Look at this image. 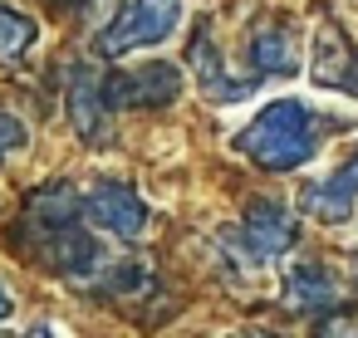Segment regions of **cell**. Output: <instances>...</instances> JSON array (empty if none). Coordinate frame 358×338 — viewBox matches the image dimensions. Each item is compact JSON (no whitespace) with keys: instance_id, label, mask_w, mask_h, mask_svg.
<instances>
[{"instance_id":"5b68a950","label":"cell","mask_w":358,"mask_h":338,"mask_svg":"<svg viewBox=\"0 0 358 338\" xmlns=\"http://www.w3.org/2000/svg\"><path fill=\"white\" fill-rule=\"evenodd\" d=\"M236 245L255 260V265H270V260H285L294 250V216L285 201H250L241 230H236Z\"/></svg>"},{"instance_id":"7c38bea8","label":"cell","mask_w":358,"mask_h":338,"mask_svg":"<svg viewBox=\"0 0 358 338\" xmlns=\"http://www.w3.org/2000/svg\"><path fill=\"white\" fill-rule=\"evenodd\" d=\"M35 45H40V25H35L30 15H20L15 6H6V0H0V64L30 59Z\"/></svg>"},{"instance_id":"277c9868","label":"cell","mask_w":358,"mask_h":338,"mask_svg":"<svg viewBox=\"0 0 358 338\" xmlns=\"http://www.w3.org/2000/svg\"><path fill=\"white\" fill-rule=\"evenodd\" d=\"M103 94L113 108H162L182 94V69L177 64H162V59H148L138 69H118L103 79Z\"/></svg>"},{"instance_id":"30bf717a","label":"cell","mask_w":358,"mask_h":338,"mask_svg":"<svg viewBox=\"0 0 358 338\" xmlns=\"http://www.w3.org/2000/svg\"><path fill=\"white\" fill-rule=\"evenodd\" d=\"M338 299H343V284H338L334 270L319 265V260H304V265H294V270L285 274V304H289L294 314H329Z\"/></svg>"},{"instance_id":"7a4b0ae2","label":"cell","mask_w":358,"mask_h":338,"mask_svg":"<svg viewBox=\"0 0 358 338\" xmlns=\"http://www.w3.org/2000/svg\"><path fill=\"white\" fill-rule=\"evenodd\" d=\"M182 25V0H128V6L99 30V54L123 59L133 50H152L172 40Z\"/></svg>"},{"instance_id":"9a60e30c","label":"cell","mask_w":358,"mask_h":338,"mask_svg":"<svg viewBox=\"0 0 358 338\" xmlns=\"http://www.w3.org/2000/svg\"><path fill=\"white\" fill-rule=\"evenodd\" d=\"M353 270H358V260H353Z\"/></svg>"},{"instance_id":"4fadbf2b","label":"cell","mask_w":358,"mask_h":338,"mask_svg":"<svg viewBox=\"0 0 358 338\" xmlns=\"http://www.w3.org/2000/svg\"><path fill=\"white\" fill-rule=\"evenodd\" d=\"M25 142H30V128H25L15 113H6V108H0V167H6V162H10V157H15Z\"/></svg>"},{"instance_id":"8992f818","label":"cell","mask_w":358,"mask_h":338,"mask_svg":"<svg viewBox=\"0 0 358 338\" xmlns=\"http://www.w3.org/2000/svg\"><path fill=\"white\" fill-rule=\"evenodd\" d=\"M245 59L260 79H294L304 69V45L285 20H260L245 40Z\"/></svg>"},{"instance_id":"52a82bcc","label":"cell","mask_w":358,"mask_h":338,"mask_svg":"<svg viewBox=\"0 0 358 338\" xmlns=\"http://www.w3.org/2000/svg\"><path fill=\"white\" fill-rule=\"evenodd\" d=\"M299 206H304L309 216H319V221H348L353 206H358V147H353L334 172L304 182Z\"/></svg>"},{"instance_id":"ba28073f","label":"cell","mask_w":358,"mask_h":338,"mask_svg":"<svg viewBox=\"0 0 358 338\" xmlns=\"http://www.w3.org/2000/svg\"><path fill=\"white\" fill-rule=\"evenodd\" d=\"M309 74L324 84V89H338V94H353L358 98V50L343 30L324 25L314 35V54H309Z\"/></svg>"},{"instance_id":"6da1fadb","label":"cell","mask_w":358,"mask_h":338,"mask_svg":"<svg viewBox=\"0 0 358 338\" xmlns=\"http://www.w3.org/2000/svg\"><path fill=\"white\" fill-rule=\"evenodd\" d=\"M319 142H324V118L299 98H275L255 108L250 123L231 138V147L265 172H299L304 162L319 157Z\"/></svg>"},{"instance_id":"3957f363","label":"cell","mask_w":358,"mask_h":338,"mask_svg":"<svg viewBox=\"0 0 358 338\" xmlns=\"http://www.w3.org/2000/svg\"><path fill=\"white\" fill-rule=\"evenodd\" d=\"M84 216H89V226H99L113 240H138L148 230V201L128 182H113V177H99L84 191Z\"/></svg>"},{"instance_id":"8fae6325","label":"cell","mask_w":358,"mask_h":338,"mask_svg":"<svg viewBox=\"0 0 358 338\" xmlns=\"http://www.w3.org/2000/svg\"><path fill=\"white\" fill-rule=\"evenodd\" d=\"M192 79H196L201 94L216 98V103H236V98H245V89H250V84H236V79H231V69H226V59H221V45L211 40V30H201L196 45H192Z\"/></svg>"},{"instance_id":"5bb4252c","label":"cell","mask_w":358,"mask_h":338,"mask_svg":"<svg viewBox=\"0 0 358 338\" xmlns=\"http://www.w3.org/2000/svg\"><path fill=\"white\" fill-rule=\"evenodd\" d=\"M10 314H15V294H10L6 284H0V323H6Z\"/></svg>"},{"instance_id":"9c48e42d","label":"cell","mask_w":358,"mask_h":338,"mask_svg":"<svg viewBox=\"0 0 358 338\" xmlns=\"http://www.w3.org/2000/svg\"><path fill=\"white\" fill-rule=\"evenodd\" d=\"M69 118H74V128H79L84 142H103L108 138L113 103L103 94V79L89 64H74V74H69Z\"/></svg>"}]
</instances>
